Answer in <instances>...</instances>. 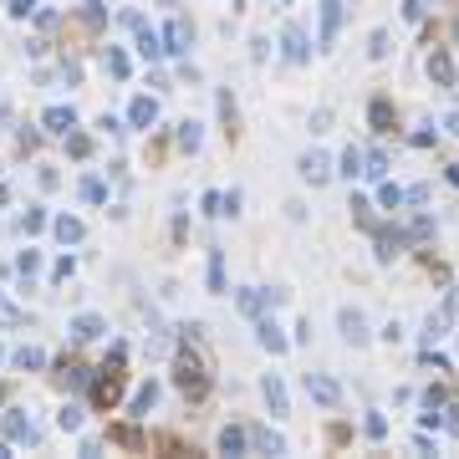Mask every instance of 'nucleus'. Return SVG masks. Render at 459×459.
I'll use <instances>...</instances> for the list:
<instances>
[{"instance_id": "nucleus-28", "label": "nucleus", "mask_w": 459, "mask_h": 459, "mask_svg": "<svg viewBox=\"0 0 459 459\" xmlns=\"http://www.w3.org/2000/svg\"><path fill=\"white\" fill-rule=\"evenodd\" d=\"M240 306H245L250 317H260V306H266V296H260V291H240Z\"/></svg>"}, {"instance_id": "nucleus-43", "label": "nucleus", "mask_w": 459, "mask_h": 459, "mask_svg": "<svg viewBox=\"0 0 459 459\" xmlns=\"http://www.w3.org/2000/svg\"><path fill=\"white\" fill-rule=\"evenodd\" d=\"M0 459H11V449H6V444H0Z\"/></svg>"}, {"instance_id": "nucleus-12", "label": "nucleus", "mask_w": 459, "mask_h": 459, "mask_svg": "<svg viewBox=\"0 0 459 459\" xmlns=\"http://www.w3.org/2000/svg\"><path fill=\"white\" fill-rule=\"evenodd\" d=\"M250 444H255V449H266V454H286V439H281L276 429H255V434H250Z\"/></svg>"}, {"instance_id": "nucleus-31", "label": "nucleus", "mask_w": 459, "mask_h": 459, "mask_svg": "<svg viewBox=\"0 0 459 459\" xmlns=\"http://www.w3.org/2000/svg\"><path fill=\"white\" fill-rule=\"evenodd\" d=\"M383 434H388V419L383 413H367V439H383Z\"/></svg>"}, {"instance_id": "nucleus-1", "label": "nucleus", "mask_w": 459, "mask_h": 459, "mask_svg": "<svg viewBox=\"0 0 459 459\" xmlns=\"http://www.w3.org/2000/svg\"><path fill=\"white\" fill-rule=\"evenodd\" d=\"M306 398H317L322 408H337V403H342V388L326 378V373H306Z\"/></svg>"}, {"instance_id": "nucleus-35", "label": "nucleus", "mask_w": 459, "mask_h": 459, "mask_svg": "<svg viewBox=\"0 0 459 459\" xmlns=\"http://www.w3.org/2000/svg\"><path fill=\"white\" fill-rule=\"evenodd\" d=\"M326 123H332V107H317V118H312V133H326Z\"/></svg>"}, {"instance_id": "nucleus-29", "label": "nucleus", "mask_w": 459, "mask_h": 459, "mask_svg": "<svg viewBox=\"0 0 459 459\" xmlns=\"http://www.w3.org/2000/svg\"><path fill=\"white\" fill-rule=\"evenodd\" d=\"M367 56H373V61L388 56V31H373V47H367Z\"/></svg>"}, {"instance_id": "nucleus-39", "label": "nucleus", "mask_w": 459, "mask_h": 459, "mask_svg": "<svg viewBox=\"0 0 459 459\" xmlns=\"http://www.w3.org/2000/svg\"><path fill=\"white\" fill-rule=\"evenodd\" d=\"M444 429H449L454 439H459V408H449V419H444Z\"/></svg>"}, {"instance_id": "nucleus-11", "label": "nucleus", "mask_w": 459, "mask_h": 459, "mask_svg": "<svg viewBox=\"0 0 459 459\" xmlns=\"http://www.w3.org/2000/svg\"><path fill=\"white\" fill-rule=\"evenodd\" d=\"M260 347H266V353H286V337H281V326L271 317H260Z\"/></svg>"}, {"instance_id": "nucleus-33", "label": "nucleus", "mask_w": 459, "mask_h": 459, "mask_svg": "<svg viewBox=\"0 0 459 459\" xmlns=\"http://www.w3.org/2000/svg\"><path fill=\"white\" fill-rule=\"evenodd\" d=\"M16 362H20V367H41V362H47V357H41V353H36V347H20V353H16Z\"/></svg>"}, {"instance_id": "nucleus-34", "label": "nucleus", "mask_w": 459, "mask_h": 459, "mask_svg": "<svg viewBox=\"0 0 459 459\" xmlns=\"http://www.w3.org/2000/svg\"><path fill=\"white\" fill-rule=\"evenodd\" d=\"M16 322H20V312H16L6 296H0V326H16Z\"/></svg>"}, {"instance_id": "nucleus-30", "label": "nucleus", "mask_w": 459, "mask_h": 459, "mask_svg": "<svg viewBox=\"0 0 459 459\" xmlns=\"http://www.w3.org/2000/svg\"><path fill=\"white\" fill-rule=\"evenodd\" d=\"M403 20H408V26H419V20H424V0H403Z\"/></svg>"}, {"instance_id": "nucleus-4", "label": "nucleus", "mask_w": 459, "mask_h": 459, "mask_svg": "<svg viewBox=\"0 0 459 459\" xmlns=\"http://www.w3.org/2000/svg\"><path fill=\"white\" fill-rule=\"evenodd\" d=\"M326 173H332V159H326L322 148H312L301 159V179H312V184H326Z\"/></svg>"}, {"instance_id": "nucleus-36", "label": "nucleus", "mask_w": 459, "mask_h": 459, "mask_svg": "<svg viewBox=\"0 0 459 459\" xmlns=\"http://www.w3.org/2000/svg\"><path fill=\"white\" fill-rule=\"evenodd\" d=\"M102 194H107V189H102L97 179H87V184H82V200H92V204H97V200H102Z\"/></svg>"}, {"instance_id": "nucleus-9", "label": "nucleus", "mask_w": 459, "mask_h": 459, "mask_svg": "<svg viewBox=\"0 0 459 459\" xmlns=\"http://www.w3.org/2000/svg\"><path fill=\"white\" fill-rule=\"evenodd\" d=\"M153 118H159V107H153L148 97H133V107H128V123H133V128H153Z\"/></svg>"}, {"instance_id": "nucleus-42", "label": "nucleus", "mask_w": 459, "mask_h": 459, "mask_svg": "<svg viewBox=\"0 0 459 459\" xmlns=\"http://www.w3.org/2000/svg\"><path fill=\"white\" fill-rule=\"evenodd\" d=\"M449 306H454V312H459V291H454V296H449Z\"/></svg>"}, {"instance_id": "nucleus-19", "label": "nucleus", "mask_w": 459, "mask_h": 459, "mask_svg": "<svg viewBox=\"0 0 459 459\" xmlns=\"http://www.w3.org/2000/svg\"><path fill=\"white\" fill-rule=\"evenodd\" d=\"M56 240H61V245H77V240H82V220H67V214H61V220H56Z\"/></svg>"}, {"instance_id": "nucleus-37", "label": "nucleus", "mask_w": 459, "mask_h": 459, "mask_svg": "<svg viewBox=\"0 0 459 459\" xmlns=\"http://www.w3.org/2000/svg\"><path fill=\"white\" fill-rule=\"evenodd\" d=\"M82 16H87V26H102V6H97V0H87Z\"/></svg>"}, {"instance_id": "nucleus-3", "label": "nucleus", "mask_w": 459, "mask_h": 459, "mask_svg": "<svg viewBox=\"0 0 459 459\" xmlns=\"http://www.w3.org/2000/svg\"><path fill=\"white\" fill-rule=\"evenodd\" d=\"M179 388H184V393H194V398H200V393H204V367L194 362L189 353L179 357Z\"/></svg>"}, {"instance_id": "nucleus-44", "label": "nucleus", "mask_w": 459, "mask_h": 459, "mask_svg": "<svg viewBox=\"0 0 459 459\" xmlns=\"http://www.w3.org/2000/svg\"><path fill=\"white\" fill-rule=\"evenodd\" d=\"M281 6H291V0H281Z\"/></svg>"}, {"instance_id": "nucleus-14", "label": "nucleus", "mask_w": 459, "mask_h": 459, "mask_svg": "<svg viewBox=\"0 0 459 459\" xmlns=\"http://www.w3.org/2000/svg\"><path fill=\"white\" fill-rule=\"evenodd\" d=\"M281 47H286V61H306V36L296 26H286V36H281Z\"/></svg>"}, {"instance_id": "nucleus-23", "label": "nucleus", "mask_w": 459, "mask_h": 459, "mask_svg": "<svg viewBox=\"0 0 459 459\" xmlns=\"http://www.w3.org/2000/svg\"><path fill=\"white\" fill-rule=\"evenodd\" d=\"M209 291H225V260H220V250L209 255Z\"/></svg>"}, {"instance_id": "nucleus-17", "label": "nucleus", "mask_w": 459, "mask_h": 459, "mask_svg": "<svg viewBox=\"0 0 459 459\" xmlns=\"http://www.w3.org/2000/svg\"><path fill=\"white\" fill-rule=\"evenodd\" d=\"M362 173H367V179H383V173H388V153H383V148L362 153Z\"/></svg>"}, {"instance_id": "nucleus-5", "label": "nucleus", "mask_w": 459, "mask_h": 459, "mask_svg": "<svg viewBox=\"0 0 459 459\" xmlns=\"http://www.w3.org/2000/svg\"><path fill=\"white\" fill-rule=\"evenodd\" d=\"M337 26H342V0H322V47L337 41Z\"/></svg>"}, {"instance_id": "nucleus-27", "label": "nucleus", "mask_w": 459, "mask_h": 459, "mask_svg": "<svg viewBox=\"0 0 459 459\" xmlns=\"http://www.w3.org/2000/svg\"><path fill=\"white\" fill-rule=\"evenodd\" d=\"M56 424H61V429H77V424H82V408H77V403H67V408L56 413Z\"/></svg>"}, {"instance_id": "nucleus-24", "label": "nucleus", "mask_w": 459, "mask_h": 459, "mask_svg": "<svg viewBox=\"0 0 459 459\" xmlns=\"http://www.w3.org/2000/svg\"><path fill=\"white\" fill-rule=\"evenodd\" d=\"M367 118H373V128H378V133H383V128H388V118H393V107H388V102L378 97L373 107H367Z\"/></svg>"}, {"instance_id": "nucleus-18", "label": "nucleus", "mask_w": 459, "mask_h": 459, "mask_svg": "<svg viewBox=\"0 0 459 459\" xmlns=\"http://www.w3.org/2000/svg\"><path fill=\"white\" fill-rule=\"evenodd\" d=\"M153 403H159V388L143 383V388L133 393V413H138V419H148V408H153Z\"/></svg>"}, {"instance_id": "nucleus-21", "label": "nucleus", "mask_w": 459, "mask_h": 459, "mask_svg": "<svg viewBox=\"0 0 459 459\" xmlns=\"http://www.w3.org/2000/svg\"><path fill=\"white\" fill-rule=\"evenodd\" d=\"M200 138H204V133H200V123H179V148L194 153V148H200Z\"/></svg>"}, {"instance_id": "nucleus-8", "label": "nucleus", "mask_w": 459, "mask_h": 459, "mask_svg": "<svg viewBox=\"0 0 459 459\" xmlns=\"http://www.w3.org/2000/svg\"><path fill=\"white\" fill-rule=\"evenodd\" d=\"M102 332H107V326H102V317H92V312L72 322V337H77V342H92V337H102Z\"/></svg>"}, {"instance_id": "nucleus-38", "label": "nucleus", "mask_w": 459, "mask_h": 459, "mask_svg": "<svg viewBox=\"0 0 459 459\" xmlns=\"http://www.w3.org/2000/svg\"><path fill=\"white\" fill-rule=\"evenodd\" d=\"M36 11V0H11V16H31Z\"/></svg>"}, {"instance_id": "nucleus-2", "label": "nucleus", "mask_w": 459, "mask_h": 459, "mask_svg": "<svg viewBox=\"0 0 459 459\" xmlns=\"http://www.w3.org/2000/svg\"><path fill=\"white\" fill-rule=\"evenodd\" d=\"M337 322H342V337L353 342V347H362V342H367V317L357 312V306H342V317H337Z\"/></svg>"}, {"instance_id": "nucleus-26", "label": "nucleus", "mask_w": 459, "mask_h": 459, "mask_svg": "<svg viewBox=\"0 0 459 459\" xmlns=\"http://www.w3.org/2000/svg\"><path fill=\"white\" fill-rule=\"evenodd\" d=\"M342 173H347V179H353V173H362V153H357V148L342 153Z\"/></svg>"}, {"instance_id": "nucleus-7", "label": "nucleus", "mask_w": 459, "mask_h": 459, "mask_svg": "<svg viewBox=\"0 0 459 459\" xmlns=\"http://www.w3.org/2000/svg\"><path fill=\"white\" fill-rule=\"evenodd\" d=\"M169 47L164 51H189V41H194V31H189V20H169Z\"/></svg>"}, {"instance_id": "nucleus-6", "label": "nucleus", "mask_w": 459, "mask_h": 459, "mask_svg": "<svg viewBox=\"0 0 459 459\" xmlns=\"http://www.w3.org/2000/svg\"><path fill=\"white\" fill-rule=\"evenodd\" d=\"M41 123H47V133H72L77 113H72V107H47V118H41Z\"/></svg>"}, {"instance_id": "nucleus-25", "label": "nucleus", "mask_w": 459, "mask_h": 459, "mask_svg": "<svg viewBox=\"0 0 459 459\" xmlns=\"http://www.w3.org/2000/svg\"><path fill=\"white\" fill-rule=\"evenodd\" d=\"M378 200H383V209H398V204H403V189H398V184H383Z\"/></svg>"}, {"instance_id": "nucleus-15", "label": "nucleus", "mask_w": 459, "mask_h": 459, "mask_svg": "<svg viewBox=\"0 0 459 459\" xmlns=\"http://www.w3.org/2000/svg\"><path fill=\"white\" fill-rule=\"evenodd\" d=\"M6 434H11V439L36 444V424H31V419H20V413H11V419H6Z\"/></svg>"}, {"instance_id": "nucleus-41", "label": "nucleus", "mask_w": 459, "mask_h": 459, "mask_svg": "<svg viewBox=\"0 0 459 459\" xmlns=\"http://www.w3.org/2000/svg\"><path fill=\"white\" fill-rule=\"evenodd\" d=\"M449 179H454V184H459V164H454V169H449Z\"/></svg>"}, {"instance_id": "nucleus-32", "label": "nucleus", "mask_w": 459, "mask_h": 459, "mask_svg": "<svg viewBox=\"0 0 459 459\" xmlns=\"http://www.w3.org/2000/svg\"><path fill=\"white\" fill-rule=\"evenodd\" d=\"M107 72H113V77H128V56H123V51H107Z\"/></svg>"}, {"instance_id": "nucleus-40", "label": "nucleus", "mask_w": 459, "mask_h": 459, "mask_svg": "<svg viewBox=\"0 0 459 459\" xmlns=\"http://www.w3.org/2000/svg\"><path fill=\"white\" fill-rule=\"evenodd\" d=\"M444 128H449V133L459 138V113H449V123H444Z\"/></svg>"}, {"instance_id": "nucleus-16", "label": "nucleus", "mask_w": 459, "mask_h": 459, "mask_svg": "<svg viewBox=\"0 0 459 459\" xmlns=\"http://www.w3.org/2000/svg\"><path fill=\"white\" fill-rule=\"evenodd\" d=\"M260 388H266V403H271V413H286V388H281V378L271 373L266 383H260Z\"/></svg>"}, {"instance_id": "nucleus-20", "label": "nucleus", "mask_w": 459, "mask_h": 459, "mask_svg": "<svg viewBox=\"0 0 459 459\" xmlns=\"http://www.w3.org/2000/svg\"><path fill=\"white\" fill-rule=\"evenodd\" d=\"M138 51H143L148 61H159V56H164V47H159V36H153V31H143V26H138Z\"/></svg>"}, {"instance_id": "nucleus-22", "label": "nucleus", "mask_w": 459, "mask_h": 459, "mask_svg": "<svg viewBox=\"0 0 459 459\" xmlns=\"http://www.w3.org/2000/svg\"><path fill=\"white\" fill-rule=\"evenodd\" d=\"M403 250V235H378V260H393Z\"/></svg>"}, {"instance_id": "nucleus-13", "label": "nucleus", "mask_w": 459, "mask_h": 459, "mask_svg": "<svg viewBox=\"0 0 459 459\" xmlns=\"http://www.w3.org/2000/svg\"><path fill=\"white\" fill-rule=\"evenodd\" d=\"M220 449H225V454H245V449H250V434H245V429H235V424H230V429L220 434Z\"/></svg>"}, {"instance_id": "nucleus-10", "label": "nucleus", "mask_w": 459, "mask_h": 459, "mask_svg": "<svg viewBox=\"0 0 459 459\" xmlns=\"http://www.w3.org/2000/svg\"><path fill=\"white\" fill-rule=\"evenodd\" d=\"M429 77L439 82V87H454V61H449L444 51H434V56H429Z\"/></svg>"}]
</instances>
